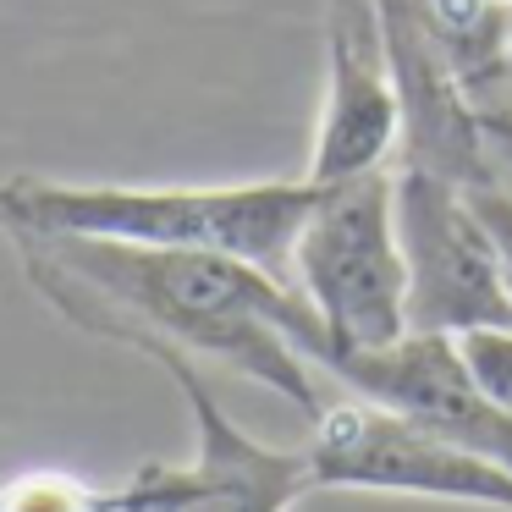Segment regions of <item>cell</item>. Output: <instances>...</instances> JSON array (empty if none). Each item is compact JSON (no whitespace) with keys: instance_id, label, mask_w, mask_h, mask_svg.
Segmentation results:
<instances>
[{"instance_id":"1","label":"cell","mask_w":512,"mask_h":512,"mask_svg":"<svg viewBox=\"0 0 512 512\" xmlns=\"http://www.w3.org/2000/svg\"><path fill=\"white\" fill-rule=\"evenodd\" d=\"M17 254L39 298L78 331L100 342L160 336L188 358H210L270 386L309 424L325 413L314 369L331 353V336L292 281L248 259L100 237H45L17 243Z\"/></svg>"},{"instance_id":"2","label":"cell","mask_w":512,"mask_h":512,"mask_svg":"<svg viewBox=\"0 0 512 512\" xmlns=\"http://www.w3.org/2000/svg\"><path fill=\"white\" fill-rule=\"evenodd\" d=\"M314 182H221V188H133V182H0V232L12 243L100 237L133 248L226 254L292 281V248L309 221Z\"/></svg>"},{"instance_id":"3","label":"cell","mask_w":512,"mask_h":512,"mask_svg":"<svg viewBox=\"0 0 512 512\" xmlns=\"http://www.w3.org/2000/svg\"><path fill=\"white\" fill-rule=\"evenodd\" d=\"M292 287L303 292L336 353H369L408 336V265L397 237V166L342 182H314L309 221L292 248ZM320 364V369H325Z\"/></svg>"},{"instance_id":"4","label":"cell","mask_w":512,"mask_h":512,"mask_svg":"<svg viewBox=\"0 0 512 512\" xmlns=\"http://www.w3.org/2000/svg\"><path fill=\"white\" fill-rule=\"evenodd\" d=\"M397 237L408 265V331L479 336L512 331V292L463 182L397 166Z\"/></svg>"},{"instance_id":"5","label":"cell","mask_w":512,"mask_h":512,"mask_svg":"<svg viewBox=\"0 0 512 512\" xmlns=\"http://www.w3.org/2000/svg\"><path fill=\"white\" fill-rule=\"evenodd\" d=\"M314 490H375V496H424L463 507L512 512V468L474 457L364 397H336L309 424Z\"/></svg>"},{"instance_id":"6","label":"cell","mask_w":512,"mask_h":512,"mask_svg":"<svg viewBox=\"0 0 512 512\" xmlns=\"http://www.w3.org/2000/svg\"><path fill=\"white\" fill-rule=\"evenodd\" d=\"M325 375H336V386L353 391V397L408 419L413 430H430L463 452L512 468V413L474 380L452 336L408 331L391 347L336 353Z\"/></svg>"},{"instance_id":"7","label":"cell","mask_w":512,"mask_h":512,"mask_svg":"<svg viewBox=\"0 0 512 512\" xmlns=\"http://www.w3.org/2000/svg\"><path fill=\"white\" fill-rule=\"evenodd\" d=\"M122 347L155 358L171 375V386L182 391L193 413V457L177 468V501L171 512H292V501L314 490L309 452L292 446H265L248 430H237L226 419V408L210 397L199 375V358H188L182 347L160 342V336H116Z\"/></svg>"},{"instance_id":"8","label":"cell","mask_w":512,"mask_h":512,"mask_svg":"<svg viewBox=\"0 0 512 512\" xmlns=\"http://www.w3.org/2000/svg\"><path fill=\"white\" fill-rule=\"evenodd\" d=\"M325 12V100L314 127L309 182H342L397 166L402 111L386 67L375 0H320Z\"/></svg>"},{"instance_id":"9","label":"cell","mask_w":512,"mask_h":512,"mask_svg":"<svg viewBox=\"0 0 512 512\" xmlns=\"http://www.w3.org/2000/svg\"><path fill=\"white\" fill-rule=\"evenodd\" d=\"M380 12V39H386V67L391 89H397L402 111V144L397 166H424L435 177H452L463 188L496 182L485 155V133H479V111L446 56L435 50L430 28H424L419 0H375Z\"/></svg>"},{"instance_id":"10","label":"cell","mask_w":512,"mask_h":512,"mask_svg":"<svg viewBox=\"0 0 512 512\" xmlns=\"http://www.w3.org/2000/svg\"><path fill=\"white\" fill-rule=\"evenodd\" d=\"M419 12L468 100L512 83V0H419Z\"/></svg>"},{"instance_id":"11","label":"cell","mask_w":512,"mask_h":512,"mask_svg":"<svg viewBox=\"0 0 512 512\" xmlns=\"http://www.w3.org/2000/svg\"><path fill=\"white\" fill-rule=\"evenodd\" d=\"M177 501V468L144 463L122 485H89L61 468H34L0 485V512H171Z\"/></svg>"},{"instance_id":"12","label":"cell","mask_w":512,"mask_h":512,"mask_svg":"<svg viewBox=\"0 0 512 512\" xmlns=\"http://www.w3.org/2000/svg\"><path fill=\"white\" fill-rule=\"evenodd\" d=\"M457 347H463L474 380L512 413V331H479V336H463Z\"/></svg>"},{"instance_id":"13","label":"cell","mask_w":512,"mask_h":512,"mask_svg":"<svg viewBox=\"0 0 512 512\" xmlns=\"http://www.w3.org/2000/svg\"><path fill=\"white\" fill-rule=\"evenodd\" d=\"M474 111H479V133H485L490 171H496L501 188H512V83H501V89L479 94Z\"/></svg>"},{"instance_id":"14","label":"cell","mask_w":512,"mask_h":512,"mask_svg":"<svg viewBox=\"0 0 512 512\" xmlns=\"http://www.w3.org/2000/svg\"><path fill=\"white\" fill-rule=\"evenodd\" d=\"M468 199H474L479 221H485L490 243H496L501 281H507V292H512V188H501V182H479V188H468Z\"/></svg>"}]
</instances>
